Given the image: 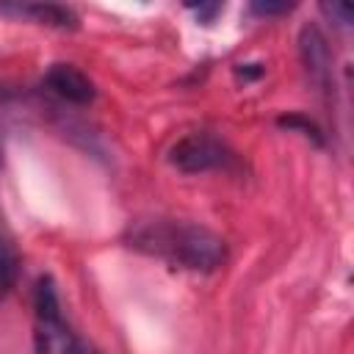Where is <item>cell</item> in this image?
<instances>
[{"mask_svg": "<svg viewBox=\"0 0 354 354\" xmlns=\"http://www.w3.org/2000/svg\"><path fill=\"white\" fill-rule=\"evenodd\" d=\"M130 246L191 271H213L227 257L224 241L207 227L191 221H144L130 232Z\"/></svg>", "mask_w": 354, "mask_h": 354, "instance_id": "1", "label": "cell"}, {"mask_svg": "<svg viewBox=\"0 0 354 354\" xmlns=\"http://www.w3.org/2000/svg\"><path fill=\"white\" fill-rule=\"evenodd\" d=\"M230 149L221 138L210 133H188L169 149V163L185 174H199L210 169H224L230 163Z\"/></svg>", "mask_w": 354, "mask_h": 354, "instance_id": "2", "label": "cell"}, {"mask_svg": "<svg viewBox=\"0 0 354 354\" xmlns=\"http://www.w3.org/2000/svg\"><path fill=\"white\" fill-rule=\"evenodd\" d=\"M299 53H301V64L310 75V80L318 88H329V75H332V55L326 47L324 33L315 25H304L299 33Z\"/></svg>", "mask_w": 354, "mask_h": 354, "instance_id": "3", "label": "cell"}, {"mask_svg": "<svg viewBox=\"0 0 354 354\" xmlns=\"http://www.w3.org/2000/svg\"><path fill=\"white\" fill-rule=\"evenodd\" d=\"M44 83L66 102H75V105H88L94 102L97 97V88L94 83L88 80L86 72H80L77 66L72 64H53L44 75Z\"/></svg>", "mask_w": 354, "mask_h": 354, "instance_id": "4", "label": "cell"}, {"mask_svg": "<svg viewBox=\"0 0 354 354\" xmlns=\"http://www.w3.org/2000/svg\"><path fill=\"white\" fill-rule=\"evenodd\" d=\"M33 310H36V321H39V337L44 340V348H47L64 332L61 301H58V290H55L53 277H39L36 293H33Z\"/></svg>", "mask_w": 354, "mask_h": 354, "instance_id": "5", "label": "cell"}, {"mask_svg": "<svg viewBox=\"0 0 354 354\" xmlns=\"http://www.w3.org/2000/svg\"><path fill=\"white\" fill-rule=\"evenodd\" d=\"M19 11L36 17L39 22L55 25V28H75V22H77V17H75L69 8H64V6H53V3H44V6H22Z\"/></svg>", "mask_w": 354, "mask_h": 354, "instance_id": "6", "label": "cell"}, {"mask_svg": "<svg viewBox=\"0 0 354 354\" xmlns=\"http://www.w3.org/2000/svg\"><path fill=\"white\" fill-rule=\"evenodd\" d=\"M17 282V254L6 235L0 232V296H6Z\"/></svg>", "mask_w": 354, "mask_h": 354, "instance_id": "7", "label": "cell"}, {"mask_svg": "<svg viewBox=\"0 0 354 354\" xmlns=\"http://www.w3.org/2000/svg\"><path fill=\"white\" fill-rule=\"evenodd\" d=\"M277 122H279L282 127H290V130H301V133H304L307 138H313L315 144H321V141H324V138H321V130H318V127H315V124H313L310 119H304L301 113H290V116H279Z\"/></svg>", "mask_w": 354, "mask_h": 354, "instance_id": "8", "label": "cell"}, {"mask_svg": "<svg viewBox=\"0 0 354 354\" xmlns=\"http://www.w3.org/2000/svg\"><path fill=\"white\" fill-rule=\"evenodd\" d=\"M58 340H61V351H64V354H97V348H91L83 337L72 335L69 329H64V332L58 335Z\"/></svg>", "mask_w": 354, "mask_h": 354, "instance_id": "9", "label": "cell"}, {"mask_svg": "<svg viewBox=\"0 0 354 354\" xmlns=\"http://www.w3.org/2000/svg\"><path fill=\"white\" fill-rule=\"evenodd\" d=\"M321 11L324 14H329V17H335L340 25H351V6H346V3H324L321 6Z\"/></svg>", "mask_w": 354, "mask_h": 354, "instance_id": "10", "label": "cell"}, {"mask_svg": "<svg viewBox=\"0 0 354 354\" xmlns=\"http://www.w3.org/2000/svg\"><path fill=\"white\" fill-rule=\"evenodd\" d=\"M293 6L290 3H266V0H257L252 3V11L260 14V17H271V14H288Z\"/></svg>", "mask_w": 354, "mask_h": 354, "instance_id": "11", "label": "cell"}, {"mask_svg": "<svg viewBox=\"0 0 354 354\" xmlns=\"http://www.w3.org/2000/svg\"><path fill=\"white\" fill-rule=\"evenodd\" d=\"M241 77H249V80H254V77H260L263 75V66L260 64H238V69H235Z\"/></svg>", "mask_w": 354, "mask_h": 354, "instance_id": "12", "label": "cell"}, {"mask_svg": "<svg viewBox=\"0 0 354 354\" xmlns=\"http://www.w3.org/2000/svg\"><path fill=\"white\" fill-rule=\"evenodd\" d=\"M196 14H205L207 19H210V14H216V11H221V6L218 3H213V6H191Z\"/></svg>", "mask_w": 354, "mask_h": 354, "instance_id": "13", "label": "cell"}]
</instances>
